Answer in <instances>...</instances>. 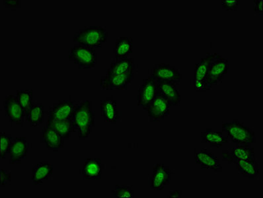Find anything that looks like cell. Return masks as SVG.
<instances>
[{"mask_svg": "<svg viewBox=\"0 0 263 198\" xmlns=\"http://www.w3.org/2000/svg\"><path fill=\"white\" fill-rule=\"evenodd\" d=\"M3 108L11 125L24 126L25 117L16 95L6 96L4 98Z\"/></svg>", "mask_w": 263, "mask_h": 198, "instance_id": "cell-9", "label": "cell"}, {"mask_svg": "<svg viewBox=\"0 0 263 198\" xmlns=\"http://www.w3.org/2000/svg\"><path fill=\"white\" fill-rule=\"evenodd\" d=\"M171 106L162 96L157 94L147 107V117L151 122H160L170 114Z\"/></svg>", "mask_w": 263, "mask_h": 198, "instance_id": "cell-10", "label": "cell"}, {"mask_svg": "<svg viewBox=\"0 0 263 198\" xmlns=\"http://www.w3.org/2000/svg\"><path fill=\"white\" fill-rule=\"evenodd\" d=\"M14 138L6 133L1 132L0 133V157L1 160L6 158L7 154H9L10 147Z\"/></svg>", "mask_w": 263, "mask_h": 198, "instance_id": "cell-30", "label": "cell"}, {"mask_svg": "<svg viewBox=\"0 0 263 198\" xmlns=\"http://www.w3.org/2000/svg\"><path fill=\"white\" fill-rule=\"evenodd\" d=\"M64 139L55 129L45 126L41 133V142L48 150L58 152L64 147Z\"/></svg>", "mask_w": 263, "mask_h": 198, "instance_id": "cell-17", "label": "cell"}, {"mask_svg": "<svg viewBox=\"0 0 263 198\" xmlns=\"http://www.w3.org/2000/svg\"><path fill=\"white\" fill-rule=\"evenodd\" d=\"M156 95V82L151 76L143 80L138 90V106L142 107L143 110H146Z\"/></svg>", "mask_w": 263, "mask_h": 198, "instance_id": "cell-12", "label": "cell"}, {"mask_svg": "<svg viewBox=\"0 0 263 198\" xmlns=\"http://www.w3.org/2000/svg\"><path fill=\"white\" fill-rule=\"evenodd\" d=\"M0 173H1V176H0V179H1V182H0V188H6L8 184L11 183V172H8V170L1 169V170H0Z\"/></svg>", "mask_w": 263, "mask_h": 198, "instance_id": "cell-32", "label": "cell"}, {"mask_svg": "<svg viewBox=\"0 0 263 198\" xmlns=\"http://www.w3.org/2000/svg\"><path fill=\"white\" fill-rule=\"evenodd\" d=\"M68 59L73 62L78 68L93 69L98 63V54L94 48L74 44L69 50Z\"/></svg>", "mask_w": 263, "mask_h": 198, "instance_id": "cell-4", "label": "cell"}, {"mask_svg": "<svg viewBox=\"0 0 263 198\" xmlns=\"http://www.w3.org/2000/svg\"><path fill=\"white\" fill-rule=\"evenodd\" d=\"M229 68L230 64L228 60L221 55L214 53L208 72L207 84L211 86L221 84L227 75Z\"/></svg>", "mask_w": 263, "mask_h": 198, "instance_id": "cell-5", "label": "cell"}, {"mask_svg": "<svg viewBox=\"0 0 263 198\" xmlns=\"http://www.w3.org/2000/svg\"><path fill=\"white\" fill-rule=\"evenodd\" d=\"M22 1L21 0H4L3 4L6 8L10 9L20 8L22 7Z\"/></svg>", "mask_w": 263, "mask_h": 198, "instance_id": "cell-34", "label": "cell"}, {"mask_svg": "<svg viewBox=\"0 0 263 198\" xmlns=\"http://www.w3.org/2000/svg\"><path fill=\"white\" fill-rule=\"evenodd\" d=\"M194 89L198 93H204L211 90V85L207 84L205 81H198V82H194Z\"/></svg>", "mask_w": 263, "mask_h": 198, "instance_id": "cell-33", "label": "cell"}, {"mask_svg": "<svg viewBox=\"0 0 263 198\" xmlns=\"http://www.w3.org/2000/svg\"><path fill=\"white\" fill-rule=\"evenodd\" d=\"M45 109L43 103H33L25 120L31 127H37L45 121Z\"/></svg>", "mask_w": 263, "mask_h": 198, "instance_id": "cell-25", "label": "cell"}, {"mask_svg": "<svg viewBox=\"0 0 263 198\" xmlns=\"http://www.w3.org/2000/svg\"><path fill=\"white\" fill-rule=\"evenodd\" d=\"M108 32L102 26H89L78 30L73 36V43L91 48H101L107 43Z\"/></svg>", "mask_w": 263, "mask_h": 198, "instance_id": "cell-2", "label": "cell"}, {"mask_svg": "<svg viewBox=\"0 0 263 198\" xmlns=\"http://www.w3.org/2000/svg\"><path fill=\"white\" fill-rule=\"evenodd\" d=\"M173 172L168 166L162 163H157L153 168V172L149 177V187L152 190L161 191L170 184Z\"/></svg>", "mask_w": 263, "mask_h": 198, "instance_id": "cell-8", "label": "cell"}, {"mask_svg": "<svg viewBox=\"0 0 263 198\" xmlns=\"http://www.w3.org/2000/svg\"><path fill=\"white\" fill-rule=\"evenodd\" d=\"M222 160L233 164L236 161L250 160L256 157L255 149L250 145H237L231 151H223Z\"/></svg>", "mask_w": 263, "mask_h": 198, "instance_id": "cell-13", "label": "cell"}, {"mask_svg": "<svg viewBox=\"0 0 263 198\" xmlns=\"http://www.w3.org/2000/svg\"><path fill=\"white\" fill-rule=\"evenodd\" d=\"M77 136L84 140L91 135L96 123V116L90 100L77 103L71 118Z\"/></svg>", "mask_w": 263, "mask_h": 198, "instance_id": "cell-1", "label": "cell"}, {"mask_svg": "<svg viewBox=\"0 0 263 198\" xmlns=\"http://www.w3.org/2000/svg\"><path fill=\"white\" fill-rule=\"evenodd\" d=\"M195 163L202 169L213 170L214 172L222 171V166L217 156L209 149L204 148L199 152H195Z\"/></svg>", "mask_w": 263, "mask_h": 198, "instance_id": "cell-14", "label": "cell"}, {"mask_svg": "<svg viewBox=\"0 0 263 198\" xmlns=\"http://www.w3.org/2000/svg\"><path fill=\"white\" fill-rule=\"evenodd\" d=\"M112 195L115 198H133L135 190L131 185H115L111 191Z\"/></svg>", "mask_w": 263, "mask_h": 198, "instance_id": "cell-29", "label": "cell"}, {"mask_svg": "<svg viewBox=\"0 0 263 198\" xmlns=\"http://www.w3.org/2000/svg\"><path fill=\"white\" fill-rule=\"evenodd\" d=\"M133 41L130 36H121L117 39L112 49L115 60L126 58L133 53Z\"/></svg>", "mask_w": 263, "mask_h": 198, "instance_id": "cell-23", "label": "cell"}, {"mask_svg": "<svg viewBox=\"0 0 263 198\" xmlns=\"http://www.w3.org/2000/svg\"><path fill=\"white\" fill-rule=\"evenodd\" d=\"M223 133L222 132H214L212 129L208 128L200 133L201 142L209 144L212 148H221L223 144L228 143L227 137H225Z\"/></svg>", "mask_w": 263, "mask_h": 198, "instance_id": "cell-24", "label": "cell"}, {"mask_svg": "<svg viewBox=\"0 0 263 198\" xmlns=\"http://www.w3.org/2000/svg\"><path fill=\"white\" fill-rule=\"evenodd\" d=\"M30 144L26 138L15 137L9 152V163L10 164H21L28 155Z\"/></svg>", "mask_w": 263, "mask_h": 198, "instance_id": "cell-16", "label": "cell"}, {"mask_svg": "<svg viewBox=\"0 0 263 198\" xmlns=\"http://www.w3.org/2000/svg\"><path fill=\"white\" fill-rule=\"evenodd\" d=\"M46 126L55 129L64 140L70 139L71 133L75 132L71 119L58 122L47 121Z\"/></svg>", "mask_w": 263, "mask_h": 198, "instance_id": "cell-27", "label": "cell"}, {"mask_svg": "<svg viewBox=\"0 0 263 198\" xmlns=\"http://www.w3.org/2000/svg\"><path fill=\"white\" fill-rule=\"evenodd\" d=\"M16 97H17L18 102H19L21 107L24 112L25 117L28 114L29 110H31L32 106L33 105V91L31 89H21L17 90L16 93Z\"/></svg>", "mask_w": 263, "mask_h": 198, "instance_id": "cell-28", "label": "cell"}, {"mask_svg": "<svg viewBox=\"0 0 263 198\" xmlns=\"http://www.w3.org/2000/svg\"><path fill=\"white\" fill-rule=\"evenodd\" d=\"M221 130L231 142L237 145H251L256 142L255 132L238 120L223 123Z\"/></svg>", "mask_w": 263, "mask_h": 198, "instance_id": "cell-3", "label": "cell"}, {"mask_svg": "<svg viewBox=\"0 0 263 198\" xmlns=\"http://www.w3.org/2000/svg\"><path fill=\"white\" fill-rule=\"evenodd\" d=\"M76 104L77 102L71 98L53 103L47 112V121L58 122L71 119Z\"/></svg>", "mask_w": 263, "mask_h": 198, "instance_id": "cell-7", "label": "cell"}, {"mask_svg": "<svg viewBox=\"0 0 263 198\" xmlns=\"http://www.w3.org/2000/svg\"><path fill=\"white\" fill-rule=\"evenodd\" d=\"M156 94L164 98L171 107L179 105L181 101V93L175 83L157 82Z\"/></svg>", "mask_w": 263, "mask_h": 198, "instance_id": "cell-15", "label": "cell"}, {"mask_svg": "<svg viewBox=\"0 0 263 198\" xmlns=\"http://www.w3.org/2000/svg\"><path fill=\"white\" fill-rule=\"evenodd\" d=\"M233 164L235 165L239 173L246 178L254 179L259 175V167L256 157L250 160L236 161Z\"/></svg>", "mask_w": 263, "mask_h": 198, "instance_id": "cell-22", "label": "cell"}, {"mask_svg": "<svg viewBox=\"0 0 263 198\" xmlns=\"http://www.w3.org/2000/svg\"><path fill=\"white\" fill-rule=\"evenodd\" d=\"M149 76L157 82H171L178 84L182 80V74L176 67L170 64H154Z\"/></svg>", "mask_w": 263, "mask_h": 198, "instance_id": "cell-6", "label": "cell"}, {"mask_svg": "<svg viewBox=\"0 0 263 198\" xmlns=\"http://www.w3.org/2000/svg\"><path fill=\"white\" fill-rule=\"evenodd\" d=\"M53 170L54 167L51 163L48 161H41L32 170V183L34 185H41L52 176Z\"/></svg>", "mask_w": 263, "mask_h": 198, "instance_id": "cell-21", "label": "cell"}, {"mask_svg": "<svg viewBox=\"0 0 263 198\" xmlns=\"http://www.w3.org/2000/svg\"><path fill=\"white\" fill-rule=\"evenodd\" d=\"M104 165L100 159L87 158L84 161L81 170L83 179L98 181L102 176Z\"/></svg>", "mask_w": 263, "mask_h": 198, "instance_id": "cell-19", "label": "cell"}, {"mask_svg": "<svg viewBox=\"0 0 263 198\" xmlns=\"http://www.w3.org/2000/svg\"><path fill=\"white\" fill-rule=\"evenodd\" d=\"M182 197V191L179 190H173L170 192L167 197L170 198H180Z\"/></svg>", "mask_w": 263, "mask_h": 198, "instance_id": "cell-36", "label": "cell"}, {"mask_svg": "<svg viewBox=\"0 0 263 198\" xmlns=\"http://www.w3.org/2000/svg\"><path fill=\"white\" fill-rule=\"evenodd\" d=\"M214 56V53H207L206 56L202 57L199 63L195 64L194 82H198V81H205V82H206L210 64H211Z\"/></svg>", "mask_w": 263, "mask_h": 198, "instance_id": "cell-26", "label": "cell"}, {"mask_svg": "<svg viewBox=\"0 0 263 198\" xmlns=\"http://www.w3.org/2000/svg\"><path fill=\"white\" fill-rule=\"evenodd\" d=\"M262 0H254V8L253 10L255 13L258 14L262 15Z\"/></svg>", "mask_w": 263, "mask_h": 198, "instance_id": "cell-35", "label": "cell"}, {"mask_svg": "<svg viewBox=\"0 0 263 198\" xmlns=\"http://www.w3.org/2000/svg\"><path fill=\"white\" fill-rule=\"evenodd\" d=\"M135 73L107 75L101 77L100 86L103 90H125L133 83Z\"/></svg>", "mask_w": 263, "mask_h": 198, "instance_id": "cell-11", "label": "cell"}, {"mask_svg": "<svg viewBox=\"0 0 263 198\" xmlns=\"http://www.w3.org/2000/svg\"><path fill=\"white\" fill-rule=\"evenodd\" d=\"M101 116L106 123L115 124L119 121L121 114L117 109V102L113 96L100 101Z\"/></svg>", "mask_w": 263, "mask_h": 198, "instance_id": "cell-20", "label": "cell"}, {"mask_svg": "<svg viewBox=\"0 0 263 198\" xmlns=\"http://www.w3.org/2000/svg\"><path fill=\"white\" fill-rule=\"evenodd\" d=\"M221 6L227 11H236L240 6L239 0H222Z\"/></svg>", "mask_w": 263, "mask_h": 198, "instance_id": "cell-31", "label": "cell"}, {"mask_svg": "<svg viewBox=\"0 0 263 198\" xmlns=\"http://www.w3.org/2000/svg\"><path fill=\"white\" fill-rule=\"evenodd\" d=\"M137 72V64L133 57L114 60L106 70L107 75H124Z\"/></svg>", "mask_w": 263, "mask_h": 198, "instance_id": "cell-18", "label": "cell"}]
</instances>
